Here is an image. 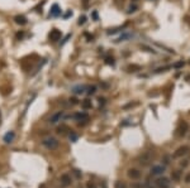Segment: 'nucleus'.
I'll use <instances>...</instances> for the list:
<instances>
[{"mask_svg":"<svg viewBox=\"0 0 190 188\" xmlns=\"http://www.w3.org/2000/svg\"><path fill=\"white\" fill-rule=\"evenodd\" d=\"M42 144H43V147L49 149V150H55V149L58 148L60 141L57 140L56 138H53V136H48V138H46V139H43Z\"/></svg>","mask_w":190,"mask_h":188,"instance_id":"f257e3e1","label":"nucleus"},{"mask_svg":"<svg viewBox=\"0 0 190 188\" xmlns=\"http://www.w3.org/2000/svg\"><path fill=\"white\" fill-rule=\"evenodd\" d=\"M153 152H151V150H148V152H144L142 155L139 157V163L142 164V166H148L151 162H152V159H153Z\"/></svg>","mask_w":190,"mask_h":188,"instance_id":"f03ea898","label":"nucleus"},{"mask_svg":"<svg viewBox=\"0 0 190 188\" xmlns=\"http://www.w3.org/2000/svg\"><path fill=\"white\" fill-rule=\"evenodd\" d=\"M189 152H190V147H189V145H182V147L177 148L176 150H175L172 157H174V158H181V157H184V155L188 154Z\"/></svg>","mask_w":190,"mask_h":188,"instance_id":"7ed1b4c3","label":"nucleus"},{"mask_svg":"<svg viewBox=\"0 0 190 188\" xmlns=\"http://www.w3.org/2000/svg\"><path fill=\"white\" fill-rule=\"evenodd\" d=\"M156 188H169L170 187V179L166 177H160L155 181Z\"/></svg>","mask_w":190,"mask_h":188,"instance_id":"20e7f679","label":"nucleus"},{"mask_svg":"<svg viewBox=\"0 0 190 188\" xmlns=\"http://www.w3.org/2000/svg\"><path fill=\"white\" fill-rule=\"evenodd\" d=\"M188 129H189L188 122H186V121H181L180 125H179V128H177V135L179 136H184L186 134V131H188Z\"/></svg>","mask_w":190,"mask_h":188,"instance_id":"39448f33","label":"nucleus"},{"mask_svg":"<svg viewBox=\"0 0 190 188\" xmlns=\"http://www.w3.org/2000/svg\"><path fill=\"white\" fill-rule=\"evenodd\" d=\"M61 36H62L61 30L56 29V28H53V29L51 30V32H49V39H51L52 42H57V41H60Z\"/></svg>","mask_w":190,"mask_h":188,"instance_id":"423d86ee","label":"nucleus"},{"mask_svg":"<svg viewBox=\"0 0 190 188\" xmlns=\"http://www.w3.org/2000/svg\"><path fill=\"white\" fill-rule=\"evenodd\" d=\"M61 9H60V6L57 5V4H53L52 8H51V10H49V18L53 17V18H56V17H60L61 15Z\"/></svg>","mask_w":190,"mask_h":188,"instance_id":"0eeeda50","label":"nucleus"},{"mask_svg":"<svg viewBox=\"0 0 190 188\" xmlns=\"http://www.w3.org/2000/svg\"><path fill=\"white\" fill-rule=\"evenodd\" d=\"M63 117V111H58V113H56V114H53L51 119H49V122L51 124H57L58 121H61V119Z\"/></svg>","mask_w":190,"mask_h":188,"instance_id":"6e6552de","label":"nucleus"},{"mask_svg":"<svg viewBox=\"0 0 190 188\" xmlns=\"http://www.w3.org/2000/svg\"><path fill=\"white\" fill-rule=\"evenodd\" d=\"M165 172V167L163 166H153L151 168V174L152 175H161Z\"/></svg>","mask_w":190,"mask_h":188,"instance_id":"1a4fd4ad","label":"nucleus"},{"mask_svg":"<svg viewBox=\"0 0 190 188\" xmlns=\"http://www.w3.org/2000/svg\"><path fill=\"white\" fill-rule=\"evenodd\" d=\"M74 117L80 122L81 121H89V115H87L86 113H76L74 115Z\"/></svg>","mask_w":190,"mask_h":188,"instance_id":"9d476101","label":"nucleus"},{"mask_svg":"<svg viewBox=\"0 0 190 188\" xmlns=\"http://www.w3.org/2000/svg\"><path fill=\"white\" fill-rule=\"evenodd\" d=\"M128 177L132 179H138L141 178V172L138 169H136V168H132V169L128 171Z\"/></svg>","mask_w":190,"mask_h":188,"instance_id":"9b49d317","label":"nucleus"},{"mask_svg":"<svg viewBox=\"0 0 190 188\" xmlns=\"http://www.w3.org/2000/svg\"><path fill=\"white\" fill-rule=\"evenodd\" d=\"M86 91V86L85 85H77L75 87H72V92L75 95H81V94H85Z\"/></svg>","mask_w":190,"mask_h":188,"instance_id":"f8f14e48","label":"nucleus"},{"mask_svg":"<svg viewBox=\"0 0 190 188\" xmlns=\"http://www.w3.org/2000/svg\"><path fill=\"white\" fill-rule=\"evenodd\" d=\"M14 22L17 23L18 25H25L27 23H28V20H27V18L24 17V15H15Z\"/></svg>","mask_w":190,"mask_h":188,"instance_id":"ddd939ff","label":"nucleus"},{"mask_svg":"<svg viewBox=\"0 0 190 188\" xmlns=\"http://www.w3.org/2000/svg\"><path fill=\"white\" fill-rule=\"evenodd\" d=\"M14 138H15V134L14 131H8L5 135H4V141H5L6 144H10L11 141L14 140Z\"/></svg>","mask_w":190,"mask_h":188,"instance_id":"4468645a","label":"nucleus"},{"mask_svg":"<svg viewBox=\"0 0 190 188\" xmlns=\"http://www.w3.org/2000/svg\"><path fill=\"white\" fill-rule=\"evenodd\" d=\"M71 182H72V179L71 177L68 174H63V175H61V183L65 186V187H67V186H70L71 185Z\"/></svg>","mask_w":190,"mask_h":188,"instance_id":"2eb2a0df","label":"nucleus"},{"mask_svg":"<svg viewBox=\"0 0 190 188\" xmlns=\"http://www.w3.org/2000/svg\"><path fill=\"white\" fill-rule=\"evenodd\" d=\"M132 37H133V34H132V33H129V32H125V33H123V34H122V36H120L119 38H118V39H117L115 42H117V43H119V42H125L127 39H131Z\"/></svg>","mask_w":190,"mask_h":188,"instance_id":"dca6fc26","label":"nucleus"},{"mask_svg":"<svg viewBox=\"0 0 190 188\" xmlns=\"http://www.w3.org/2000/svg\"><path fill=\"white\" fill-rule=\"evenodd\" d=\"M67 131H70V129L66 125H61L60 128H57V134H61V135H65Z\"/></svg>","mask_w":190,"mask_h":188,"instance_id":"f3484780","label":"nucleus"},{"mask_svg":"<svg viewBox=\"0 0 190 188\" xmlns=\"http://www.w3.org/2000/svg\"><path fill=\"white\" fill-rule=\"evenodd\" d=\"M139 48L143 49V51H146V52H148V53H153V55H156V53H157L153 48H151L150 45H146V44H139Z\"/></svg>","mask_w":190,"mask_h":188,"instance_id":"a211bd4d","label":"nucleus"},{"mask_svg":"<svg viewBox=\"0 0 190 188\" xmlns=\"http://www.w3.org/2000/svg\"><path fill=\"white\" fill-rule=\"evenodd\" d=\"M81 106H82V109L87 110V109H91V107H93V103H91V101L89 99H86V100H84V101L81 102Z\"/></svg>","mask_w":190,"mask_h":188,"instance_id":"6ab92c4d","label":"nucleus"},{"mask_svg":"<svg viewBox=\"0 0 190 188\" xmlns=\"http://www.w3.org/2000/svg\"><path fill=\"white\" fill-rule=\"evenodd\" d=\"M171 178H172V181H180V178H181V172H180V171L174 172V173L171 174Z\"/></svg>","mask_w":190,"mask_h":188,"instance_id":"aec40b11","label":"nucleus"},{"mask_svg":"<svg viewBox=\"0 0 190 188\" xmlns=\"http://www.w3.org/2000/svg\"><path fill=\"white\" fill-rule=\"evenodd\" d=\"M128 72H136V71H139L141 70V66L138 64H131V66H128Z\"/></svg>","mask_w":190,"mask_h":188,"instance_id":"412c9836","label":"nucleus"},{"mask_svg":"<svg viewBox=\"0 0 190 188\" xmlns=\"http://www.w3.org/2000/svg\"><path fill=\"white\" fill-rule=\"evenodd\" d=\"M86 92H87V95H94L95 92H96V86H86Z\"/></svg>","mask_w":190,"mask_h":188,"instance_id":"4be33fe9","label":"nucleus"},{"mask_svg":"<svg viewBox=\"0 0 190 188\" xmlns=\"http://www.w3.org/2000/svg\"><path fill=\"white\" fill-rule=\"evenodd\" d=\"M114 188H127V186H125L123 181H117L115 185H114Z\"/></svg>","mask_w":190,"mask_h":188,"instance_id":"5701e85b","label":"nucleus"},{"mask_svg":"<svg viewBox=\"0 0 190 188\" xmlns=\"http://www.w3.org/2000/svg\"><path fill=\"white\" fill-rule=\"evenodd\" d=\"M124 27H125V25H124ZM124 27H118V28H114V29H109V30H108V32H106V33H108L109 36H110V34H114V33L119 32V30H120V29H123Z\"/></svg>","mask_w":190,"mask_h":188,"instance_id":"b1692460","label":"nucleus"},{"mask_svg":"<svg viewBox=\"0 0 190 188\" xmlns=\"http://www.w3.org/2000/svg\"><path fill=\"white\" fill-rule=\"evenodd\" d=\"M184 66H185V62H184V61H179V62H176V63L172 64L174 68H181V67H184Z\"/></svg>","mask_w":190,"mask_h":188,"instance_id":"393cba45","label":"nucleus"},{"mask_svg":"<svg viewBox=\"0 0 190 188\" xmlns=\"http://www.w3.org/2000/svg\"><path fill=\"white\" fill-rule=\"evenodd\" d=\"M105 63L106 64H110V66H114V58L113 57H105Z\"/></svg>","mask_w":190,"mask_h":188,"instance_id":"a878e982","label":"nucleus"},{"mask_svg":"<svg viewBox=\"0 0 190 188\" xmlns=\"http://www.w3.org/2000/svg\"><path fill=\"white\" fill-rule=\"evenodd\" d=\"M137 9H138V6H137V5H131V6L128 8L127 13H128V14H132V13H134V11H136Z\"/></svg>","mask_w":190,"mask_h":188,"instance_id":"bb28decb","label":"nucleus"},{"mask_svg":"<svg viewBox=\"0 0 190 188\" xmlns=\"http://www.w3.org/2000/svg\"><path fill=\"white\" fill-rule=\"evenodd\" d=\"M85 22H86V17H85V15H82V17L79 18L77 24H79V25H84V24H85Z\"/></svg>","mask_w":190,"mask_h":188,"instance_id":"cd10ccee","label":"nucleus"},{"mask_svg":"<svg viewBox=\"0 0 190 188\" xmlns=\"http://www.w3.org/2000/svg\"><path fill=\"white\" fill-rule=\"evenodd\" d=\"M68 101H70V103H72V105H77V103H79V100L76 97H70Z\"/></svg>","mask_w":190,"mask_h":188,"instance_id":"c85d7f7f","label":"nucleus"},{"mask_svg":"<svg viewBox=\"0 0 190 188\" xmlns=\"http://www.w3.org/2000/svg\"><path fill=\"white\" fill-rule=\"evenodd\" d=\"M132 188H144V185H142V183H134V185H132Z\"/></svg>","mask_w":190,"mask_h":188,"instance_id":"c756f323","label":"nucleus"},{"mask_svg":"<svg viewBox=\"0 0 190 188\" xmlns=\"http://www.w3.org/2000/svg\"><path fill=\"white\" fill-rule=\"evenodd\" d=\"M70 139L72 141H76V140H77V135H76V134H74V133H71L70 134Z\"/></svg>","mask_w":190,"mask_h":188,"instance_id":"7c9ffc66","label":"nucleus"},{"mask_svg":"<svg viewBox=\"0 0 190 188\" xmlns=\"http://www.w3.org/2000/svg\"><path fill=\"white\" fill-rule=\"evenodd\" d=\"M144 188H156V186H153V185H151V183L150 182H146V183H144Z\"/></svg>","mask_w":190,"mask_h":188,"instance_id":"2f4dec72","label":"nucleus"},{"mask_svg":"<svg viewBox=\"0 0 190 188\" xmlns=\"http://www.w3.org/2000/svg\"><path fill=\"white\" fill-rule=\"evenodd\" d=\"M70 38H71V34H67V36H66V38H65V39L62 41V43H61V45H63V44L66 43V42H67L68 39H70Z\"/></svg>","mask_w":190,"mask_h":188,"instance_id":"473e14b6","label":"nucleus"},{"mask_svg":"<svg viewBox=\"0 0 190 188\" xmlns=\"http://www.w3.org/2000/svg\"><path fill=\"white\" fill-rule=\"evenodd\" d=\"M68 17H72V11H71V10H68L67 13H66V14L63 15V18H65V19H67Z\"/></svg>","mask_w":190,"mask_h":188,"instance_id":"72a5a7b5","label":"nucleus"},{"mask_svg":"<svg viewBox=\"0 0 190 188\" xmlns=\"http://www.w3.org/2000/svg\"><path fill=\"white\" fill-rule=\"evenodd\" d=\"M137 105V102H134V103H128V105H124L123 106V109H128V107H133V106H136Z\"/></svg>","mask_w":190,"mask_h":188,"instance_id":"f704fd0d","label":"nucleus"},{"mask_svg":"<svg viewBox=\"0 0 190 188\" xmlns=\"http://www.w3.org/2000/svg\"><path fill=\"white\" fill-rule=\"evenodd\" d=\"M188 164H189V160H184V163L181 162V167L185 168V167H188Z\"/></svg>","mask_w":190,"mask_h":188,"instance_id":"c9c22d12","label":"nucleus"},{"mask_svg":"<svg viewBox=\"0 0 190 188\" xmlns=\"http://www.w3.org/2000/svg\"><path fill=\"white\" fill-rule=\"evenodd\" d=\"M185 182H186V183H190V173H189V174H186V177H185Z\"/></svg>","mask_w":190,"mask_h":188,"instance_id":"e433bc0d","label":"nucleus"},{"mask_svg":"<svg viewBox=\"0 0 190 188\" xmlns=\"http://www.w3.org/2000/svg\"><path fill=\"white\" fill-rule=\"evenodd\" d=\"M93 18H94V20H98V13L96 11H93Z\"/></svg>","mask_w":190,"mask_h":188,"instance_id":"4c0bfd02","label":"nucleus"},{"mask_svg":"<svg viewBox=\"0 0 190 188\" xmlns=\"http://www.w3.org/2000/svg\"><path fill=\"white\" fill-rule=\"evenodd\" d=\"M99 102H100V105H104V103H105V99L100 97V99H99Z\"/></svg>","mask_w":190,"mask_h":188,"instance_id":"58836bf2","label":"nucleus"},{"mask_svg":"<svg viewBox=\"0 0 190 188\" xmlns=\"http://www.w3.org/2000/svg\"><path fill=\"white\" fill-rule=\"evenodd\" d=\"M169 160H170V158H169V157L166 155V157H165V159H163V162H165V164H169V163H170Z\"/></svg>","mask_w":190,"mask_h":188,"instance_id":"ea45409f","label":"nucleus"},{"mask_svg":"<svg viewBox=\"0 0 190 188\" xmlns=\"http://www.w3.org/2000/svg\"><path fill=\"white\" fill-rule=\"evenodd\" d=\"M87 188H96L94 183H87Z\"/></svg>","mask_w":190,"mask_h":188,"instance_id":"a19ab883","label":"nucleus"},{"mask_svg":"<svg viewBox=\"0 0 190 188\" xmlns=\"http://www.w3.org/2000/svg\"><path fill=\"white\" fill-rule=\"evenodd\" d=\"M74 172H75V174H76V177H77V178L81 177V174H80V172H79V171H76V169H75Z\"/></svg>","mask_w":190,"mask_h":188,"instance_id":"79ce46f5","label":"nucleus"},{"mask_svg":"<svg viewBox=\"0 0 190 188\" xmlns=\"http://www.w3.org/2000/svg\"><path fill=\"white\" fill-rule=\"evenodd\" d=\"M23 36H24V33L20 32V33H17V38H22Z\"/></svg>","mask_w":190,"mask_h":188,"instance_id":"37998d69","label":"nucleus"},{"mask_svg":"<svg viewBox=\"0 0 190 188\" xmlns=\"http://www.w3.org/2000/svg\"><path fill=\"white\" fill-rule=\"evenodd\" d=\"M186 81H190V75H189V76H186Z\"/></svg>","mask_w":190,"mask_h":188,"instance_id":"c03bdc74","label":"nucleus"},{"mask_svg":"<svg viewBox=\"0 0 190 188\" xmlns=\"http://www.w3.org/2000/svg\"><path fill=\"white\" fill-rule=\"evenodd\" d=\"M0 124H1V113H0Z\"/></svg>","mask_w":190,"mask_h":188,"instance_id":"a18cd8bd","label":"nucleus"},{"mask_svg":"<svg viewBox=\"0 0 190 188\" xmlns=\"http://www.w3.org/2000/svg\"><path fill=\"white\" fill-rule=\"evenodd\" d=\"M133 1H136V0H133Z\"/></svg>","mask_w":190,"mask_h":188,"instance_id":"49530a36","label":"nucleus"},{"mask_svg":"<svg viewBox=\"0 0 190 188\" xmlns=\"http://www.w3.org/2000/svg\"><path fill=\"white\" fill-rule=\"evenodd\" d=\"M189 63H190V62H189Z\"/></svg>","mask_w":190,"mask_h":188,"instance_id":"de8ad7c7","label":"nucleus"}]
</instances>
